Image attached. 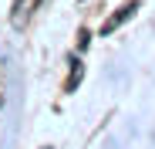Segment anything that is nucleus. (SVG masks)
Instances as JSON below:
<instances>
[{
	"label": "nucleus",
	"instance_id": "1",
	"mask_svg": "<svg viewBox=\"0 0 155 149\" xmlns=\"http://www.w3.org/2000/svg\"><path fill=\"white\" fill-rule=\"evenodd\" d=\"M132 14H135V4H125V7H121V10H118V14H115V17H111V20H108L101 31H105V34H111V31L118 27V24H125V20L132 17Z\"/></svg>",
	"mask_w": 155,
	"mask_h": 149
}]
</instances>
